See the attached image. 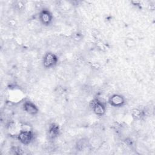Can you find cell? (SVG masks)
Instances as JSON below:
<instances>
[{"label": "cell", "mask_w": 155, "mask_h": 155, "mask_svg": "<svg viewBox=\"0 0 155 155\" xmlns=\"http://www.w3.org/2000/svg\"><path fill=\"white\" fill-rule=\"evenodd\" d=\"M125 98L123 96L119 94H114L108 99V103L113 107H120L124 105Z\"/></svg>", "instance_id": "obj_4"}, {"label": "cell", "mask_w": 155, "mask_h": 155, "mask_svg": "<svg viewBox=\"0 0 155 155\" xmlns=\"http://www.w3.org/2000/svg\"><path fill=\"white\" fill-rule=\"evenodd\" d=\"M91 107L93 112L98 116H102L105 113L106 108L104 104L97 99L91 101Z\"/></svg>", "instance_id": "obj_2"}, {"label": "cell", "mask_w": 155, "mask_h": 155, "mask_svg": "<svg viewBox=\"0 0 155 155\" xmlns=\"http://www.w3.org/2000/svg\"><path fill=\"white\" fill-rule=\"evenodd\" d=\"M39 19L44 25H50L53 20V16L50 12L47 9H43L39 13Z\"/></svg>", "instance_id": "obj_5"}, {"label": "cell", "mask_w": 155, "mask_h": 155, "mask_svg": "<svg viewBox=\"0 0 155 155\" xmlns=\"http://www.w3.org/2000/svg\"><path fill=\"white\" fill-rule=\"evenodd\" d=\"M25 111L31 115L36 114L38 113V108L35 104L30 101H25L23 105Z\"/></svg>", "instance_id": "obj_6"}, {"label": "cell", "mask_w": 155, "mask_h": 155, "mask_svg": "<svg viewBox=\"0 0 155 155\" xmlns=\"http://www.w3.org/2000/svg\"><path fill=\"white\" fill-rule=\"evenodd\" d=\"M59 132V126L55 124H52L49 127L48 129V133L49 136L51 138H54L56 137Z\"/></svg>", "instance_id": "obj_7"}, {"label": "cell", "mask_w": 155, "mask_h": 155, "mask_svg": "<svg viewBox=\"0 0 155 155\" xmlns=\"http://www.w3.org/2000/svg\"><path fill=\"white\" fill-rule=\"evenodd\" d=\"M131 114L133 116V117H134L136 119H140L143 116L142 111L137 108H134L132 110Z\"/></svg>", "instance_id": "obj_9"}, {"label": "cell", "mask_w": 155, "mask_h": 155, "mask_svg": "<svg viewBox=\"0 0 155 155\" xmlns=\"http://www.w3.org/2000/svg\"><path fill=\"white\" fill-rule=\"evenodd\" d=\"M33 139V134L31 131L22 130L18 135V139L24 145L29 144Z\"/></svg>", "instance_id": "obj_3"}, {"label": "cell", "mask_w": 155, "mask_h": 155, "mask_svg": "<svg viewBox=\"0 0 155 155\" xmlns=\"http://www.w3.org/2000/svg\"><path fill=\"white\" fill-rule=\"evenodd\" d=\"M58 58L57 56L51 52L45 54L43 58V65L45 68H51L58 63Z\"/></svg>", "instance_id": "obj_1"}, {"label": "cell", "mask_w": 155, "mask_h": 155, "mask_svg": "<svg viewBox=\"0 0 155 155\" xmlns=\"http://www.w3.org/2000/svg\"><path fill=\"white\" fill-rule=\"evenodd\" d=\"M88 145V142L86 139H81L77 142L76 147V149L78 150L79 151H82L84 150L86 147H87Z\"/></svg>", "instance_id": "obj_8"}]
</instances>
